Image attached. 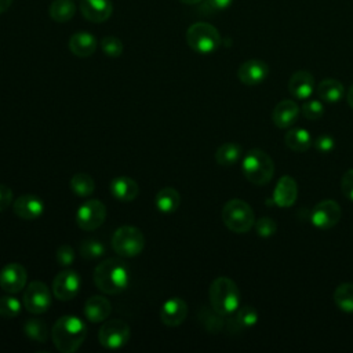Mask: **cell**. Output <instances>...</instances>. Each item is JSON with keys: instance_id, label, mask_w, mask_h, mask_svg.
Returning <instances> with one entry per match:
<instances>
[{"instance_id": "1", "label": "cell", "mask_w": 353, "mask_h": 353, "mask_svg": "<svg viewBox=\"0 0 353 353\" xmlns=\"http://www.w3.org/2000/svg\"><path fill=\"white\" fill-rule=\"evenodd\" d=\"M130 281V272L125 263L119 258H108L97 265L94 270V283L105 294L114 295L124 291Z\"/></svg>"}, {"instance_id": "42", "label": "cell", "mask_w": 353, "mask_h": 353, "mask_svg": "<svg viewBox=\"0 0 353 353\" xmlns=\"http://www.w3.org/2000/svg\"><path fill=\"white\" fill-rule=\"evenodd\" d=\"M233 0H205V7L211 11H222L230 7Z\"/></svg>"}, {"instance_id": "36", "label": "cell", "mask_w": 353, "mask_h": 353, "mask_svg": "<svg viewBox=\"0 0 353 353\" xmlns=\"http://www.w3.org/2000/svg\"><path fill=\"white\" fill-rule=\"evenodd\" d=\"M302 113L309 120H317L324 113L323 101L319 99H309L302 105Z\"/></svg>"}, {"instance_id": "10", "label": "cell", "mask_w": 353, "mask_h": 353, "mask_svg": "<svg viewBox=\"0 0 353 353\" xmlns=\"http://www.w3.org/2000/svg\"><path fill=\"white\" fill-rule=\"evenodd\" d=\"M23 306L33 314H41L51 306L50 288L43 281H32L23 292Z\"/></svg>"}, {"instance_id": "30", "label": "cell", "mask_w": 353, "mask_h": 353, "mask_svg": "<svg viewBox=\"0 0 353 353\" xmlns=\"http://www.w3.org/2000/svg\"><path fill=\"white\" fill-rule=\"evenodd\" d=\"M70 189L80 197H87L90 196L94 189H95V182L92 179L91 175L88 174H84V172H79V174H74L72 178H70Z\"/></svg>"}, {"instance_id": "29", "label": "cell", "mask_w": 353, "mask_h": 353, "mask_svg": "<svg viewBox=\"0 0 353 353\" xmlns=\"http://www.w3.org/2000/svg\"><path fill=\"white\" fill-rule=\"evenodd\" d=\"M335 305L345 313H353V283H342L334 291Z\"/></svg>"}, {"instance_id": "44", "label": "cell", "mask_w": 353, "mask_h": 353, "mask_svg": "<svg viewBox=\"0 0 353 353\" xmlns=\"http://www.w3.org/2000/svg\"><path fill=\"white\" fill-rule=\"evenodd\" d=\"M347 103H349V106L353 109V85L350 87V90H349V92H347Z\"/></svg>"}, {"instance_id": "2", "label": "cell", "mask_w": 353, "mask_h": 353, "mask_svg": "<svg viewBox=\"0 0 353 353\" xmlns=\"http://www.w3.org/2000/svg\"><path fill=\"white\" fill-rule=\"evenodd\" d=\"M87 335L85 324L76 316L59 317L51 330L55 347L62 353H73L84 342Z\"/></svg>"}, {"instance_id": "9", "label": "cell", "mask_w": 353, "mask_h": 353, "mask_svg": "<svg viewBox=\"0 0 353 353\" xmlns=\"http://www.w3.org/2000/svg\"><path fill=\"white\" fill-rule=\"evenodd\" d=\"M106 218V207L102 201L91 199L84 201L76 212V222L83 230H94L99 228Z\"/></svg>"}, {"instance_id": "28", "label": "cell", "mask_w": 353, "mask_h": 353, "mask_svg": "<svg viewBox=\"0 0 353 353\" xmlns=\"http://www.w3.org/2000/svg\"><path fill=\"white\" fill-rule=\"evenodd\" d=\"M76 4L72 0H54L50 4L48 15L55 22H68L74 17Z\"/></svg>"}, {"instance_id": "6", "label": "cell", "mask_w": 353, "mask_h": 353, "mask_svg": "<svg viewBox=\"0 0 353 353\" xmlns=\"http://www.w3.org/2000/svg\"><path fill=\"white\" fill-rule=\"evenodd\" d=\"M189 47L199 54H211L221 46V34L215 26L207 22H196L186 30Z\"/></svg>"}, {"instance_id": "33", "label": "cell", "mask_w": 353, "mask_h": 353, "mask_svg": "<svg viewBox=\"0 0 353 353\" xmlns=\"http://www.w3.org/2000/svg\"><path fill=\"white\" fill-rule=\"evenodd\" d=\"M106 248L99 240L88 239L80 244V254L85 259H97L105 254Z\"/></svg>"}, {"instance_id": "24", "label": "cell", "mask_w": 353, "mask_h": 353, "mask_svg": "<svg viewBox=\"0 0 353 353\" xmlns=\"http://www.w3.org/2000/svg\"><path fill=\"white\" fill-rule=\"evenodd\" d=\"M317 95L327 103L339 102L343 97V84L336 79H324L317 85Z\"/></svg>"}, {"instance_id": "12", "label": "cell", "mask_w": 353, "mask_h": 353, "mask_svg": "<svg viewBox=\"0 0 353 353\" xmlns=\"http://www.w3.org/2000/svg\"><path fill=\"white\" fill-rule=\"evenodd\" d=\"M80 276L72 270V269H65L61 270L52 281V292L54 296L59 301H70L73 299L79 290H80Z\"/></svg>"}, {"instance_id": "5", "label": "cell", "mask_w": 353, "mask_h": 353, "mask_svg": "<svg viewBox=\"0 0 353 353\" xmlns=\"http://www.w3.org/2000/svg\"><path fill=\"white\" fill-rule=\"evenodd\" d=\"M222 221L229 230L247 233L255 223V215L248 203L240 199H232L222 208Z\"/></svg>"}, {"instance_id": "20", "label": "cell", "mask_w": 353, "mask_h": 353, "mask_svg": "<svg viewBox=\"0 0 353 353\" xmlns=\"http://www.w3.org/2000/svg\"><path fill=\"white\" fill-rule=\"evenodd\" d=\"M288 91L296 99H307L314 91V77L307 70L295 72L288 80Z\"/></svg>"}, {"instance_id": "38", "label": "cell", "mask_w": 353, "mask_h": 353, "mask_svg": "<svg viewBox=\"0 0 353 353\" xmlns=\"http://www.w3.org/2000/svg\"><path fill=\"white\" fill-rule=\"evenodd\" d=\"M57 262L61 265V266H69L73 263L74 261V251L70 245L68 244H63L61 247H58L57 250Z\"/></svg>"}, {"instance_id": "23", "label": "cell", "mask_w": 353, "mask_h": 353, "mask_svg": "<svg viewBox=\"0 0 353 353\" xmlns=\"http://www.w3.org/2000/svg\"><path fill=\"white\" fill-rule=\"evenodd\" d=\"M110 192H112L113 197L120 201H132L138 196L139 188H138V183L132 178L120 175V176H116L112 179Z\"/></svg>"}, {"instance_id": "14", "label": "cell", "mask_w": 353, "mask_h": 353, "mask_svg": "<svg viewBox=\"0 0 353 353\" xmlns=\"http://www.w3.org/2000/svg\"><path fill=\"white\" fill-rule=\"evenodd\" d=\"M269 74V66L261 59H248L239 66L237 77L245 85H256Z\"/></svg>"}, {"instance_id": "11", "label": "cell", "mask_w": 353, "mask_h": 353, "mask_svg": "<svg viewBox=\"0 0 353 353\" xmlns=\"http://www.w3.org/2000/svg\"><path fill=\"white\" fill-rule=\"evenodd\" d=\"M341 218H342L341 205L331 199L317 203L310 212L312 223L316 228L323 230L334 228L341 221Z\"/></svg>"}, {"instance_id": "34", "label": "cell", "mask_w": 353, "mask_h": 353, "mask_svg": "<svg viewBox=\"0 0 353 353\" xmlns=\"http://www.w3.org/2000/svg\"><path fill=\"white\" fill-rule=\"evenodd\" d=\"M21 312V302L12 295L0 296V316L4 319H12Z\"/></svg>"}, {"instance_id": "45", "label": "cell", "mask_w": 353, "mask_h": 353, "mask_svg": "<svg viewBox=\"0 0 353 353\" xmlns=\"http://www.w3.org/2000/svg\"><path fill=\"white\" fill-rule=\"evenodd\" d=\"M181 3H183V4H189V6H193V4H197V3H200L201 0H179Z\"/></svg>"}, {"instance_id": "22", "label": "cell", "mask_w": 353, "mask_h": 353, "mask_svg": "<svg viewBox=\"0 0 353 353\" xmlns=\"http://www.w3.org/2000/svg\"><path fill=\"white\" fill-rule=\"evenodd\" d=\"M69 50L79 58H87L97 50V39L88 32H76L69 39Z\"/></svg>"}, {"instance_id": "25", "label": "cell", "mask_w": 353, "mask_h": 353, "mask_svg": "<svg viewBox=\"0 0 353 353\" xmlns=\"http://www.w3.org/2000/svg\"><path fill=\"white\" fill-rule=\"evenodd\" d=\"M154 203L160 212L171 214L178 210V207L181 204V196L174 188L165 186L157 192Z\"/></svg>"}, {"instance_id": "15", "label": "cell", "mask_w": 353, "mask_h": 353, "mask_svg": "<svg viewBox=\"0 0 353 353\" xmlns=\"http://www.w3.org/2000/svg\"><path fill=\"white\" fill-rule=\"evenodd\" d=\"M188 316V305L179 296L167 299L160 309V320L168 327H176L185 321Z\"/></svg>"}, {"instance_id": "21", "label": "cell", "mask_w": 353, "mask_h": 353, "mask_svg": "<svg viewBox=\"0 0 353 353\" xmlns=\"http://www.w3.org/2000/svg\"><path fill=\"white\" fill-rule=\"evenodd\" d=\"M83 310L87 320H90L91 323H101L109 317L112 312V305L106 298L95 295L85 301Z\"/></svg>"}, {"instance_id": "32", "label": "cell", "mask_w": 353, "mask_h": 353, "mask_svg": "<svg viewBox=\"0 0 353 353\" xmlns=\"http://www.w3.org/2000/svg\"><path fill=\"white\" fill-rule=\"evenodd\" d=\"M258 321V312L252 306H241L236 310L234 323L240 328H248L255 325Z\"/></svg>"}, {"instance_id": "17", "label": "cell", "mask_w": 353, "mask_h": 353, "mask_svg": "<svg viewBox=\"0 0 353 353\" xmlns=\"http://www.w3.org/2000/svg\"><path fill=\"white\" fill-rule=\"evenodd\" d=\"M81 15L94 23L105 22L113 12V4L110 0H81Z\"/></svg>"}, {"instance_id": "4", "label": "cell", "mask_w": 353, "mask_h": 353, "mask_svg": "<svg viewBox=\"0 0 353 353\" xmlns=\"http://www.w3.org/2000/svg\"><path fill=\"white\" fill-rule=\"evenodd\" d=\"M241 171L247 181L256 186H262L273 178L274 163L266 152L261 149H251L243 157Z\"/></svg>"}, {"instance_id": "31", "label": "cell", "mask_w": 353, "mask_h": 353, "mask_svg": "<svg viewBox=\"0 0 353 353\" xmlns=\"http://www.w3.org/2000/svg\"><path fill=\"white\" fill-rule=\"evenodd\" d=\"M25 335L36 342H46L48 338V328L43 320L29 319L23 324Z\"/></svg>"}, {"instance_id": "8", "label": "cell", "mask_w": 353, "mask_h": 353, "mask_svg": "<svg viewBox=\"0 0 353 353\" xmlns=\"http://www.w3.org/2000/svg\"><path fill=\"white\" fill-rule=\"evenodd\" d=\"M98 339L106 349H120L130 339V327L120 319L108 320L102 324L98 332Z\"/></svg>"}, {"instance_id": "43", "label": "cell", "mask_w": 353, "mask_h": 353, "mask_svg": "<svg viewBox=\"0 0 353 353\" xmlns=\"http://www.w3.org/2000/svg\"><path fill=\"white\" fill-rule=\"evenodd\" d=\"M11 3H12V0H0V14L7 11L11 6Z\"/></svg>"}, {"instance_id": "27", "label": "cell", "mask_w": 353, "mask_h": 353, "mask_svg": "<svg viewBox=\"0 0 353 353\" xmlns=\"http://www.w3.org/2000/svg\"><path fill=\"white\" fill-rule=\"evenodd\" d=\"M241 146L236 142H225L215 152V160L222 167H230L236 164L241 157Z\"/></svg>"}, {"instance_id": "40", "label": "cell", "mask_w": 353, "mask_h": 353, "mask_svg": "<svg viewBox=\"0 0 353 353\" xmlns=\"http://www.w3.org/2000/svg\"><path fill=\"white\" fill-rule=\"evenodd\" d=\"M334 138L330 135H320L316 141H314V148L317 152L320 153H328L334 149Z\"/></svg>"}, {"instance_id": "3", "label": "cell", "mask_w": 353, "mask_h": 353, "mask_svg": "<svg viewBox=\"0 0 353 353\" xmlns=\"http://www.w3.org/2000/svg\"><path fill=\"white\" fill-rule=\"evenodd\" d=\"M208 295L212 310L219 316L232 314L240 306V290L229 277H216L210 285Z\"/></svg>"}, {"instance_id": "16", "label": "cell", "mask_w": 353, "mask_h": 353, "mask_svg": "<svg viewBox=\"0 0 353 353\" xmlns=\"http://www.w3.org/2000/svg\"><path fill=\"white\" fill-rule=\"evenodd\" d=\"M12 210L21 219L33 221L43 214L44 203L34 194H22L12 203Z\"/></svg>"}, {"instance_id": "7", "label": "cell", "mask_w": 353, "mask_h": 353, "mask_svg": "<svg viewBox=\"0 0 353 353\" xmlns=\"http://www.w3.org/2000/svg\"><path fill=\"white\" fill-rule=\"evenodd\" d=\"M112 247L117 255L132 258L142 252L145 247V237L135 226H120L112 236Z\"/></svg>"}, {"instance_id": "35", "label": "cell", "mask_w": 353, "mask_h": 353, "mask_svg": "<svg viewBox=\"0 0 353 353\" xmlns=\"http://www.w3.org/2000/svg\"><path fill=\"white\" fill-rule=\"evenodd\" d=\"M101 50L110 58H117L123 54V43L116 36H106L101 40Z\"/></svg>"}, {"instance_id": "37", "label": "cell", "mask_w": 353, "mask_h": 353, "mask_svg": "<svg viewBox=\"0 0 353 353\" xmlns=\"http://www.w3.org/2000/svg\"><path fill=\"white\" fill-rule=\"evenodd\" d=\"M255 226V230L256 233L261 236V237H270L276 233L277 230V223L274 222V219L269 218V216H263L258 221H255L254 223Z\"/></svg>"}, {"instance_id": "41", "label": "cell", "mask_w": 353, "mask_h": 353, "mask_svg": "<svg viewBox=\"0 0 353 353\" xmlns=\"http://www.w3.org/2000/svg\"><path fill=\"white\" fill-rule=\"evenodd\" d=\"M12 201V190L6 186L0 185V212L4 211Z\"/></svg>"}, {"instance_id": "39", "label": "cell", "mask_w": 353, "mask_h": 353, "mask_svg": "<svg viewBox=\"0 0 353 353\" xmlns=\"http://www.w3.org/2000/svg\"><path fill=\"white\" fill-rule=\"evenodd\" d=\"M341 192L342 194L353 201V168L347 170L343 175H342V179H341Z\"/></svg>"}, {"instance_id": "19", "label": "cell", "mask_w": 353, "mask_h": 353, "mask_svg": "<svg viewBox=\"0 0 353 353\" xmlns=\"http://www.w3.org/2000/svg\"><path fill=\"white\" fill-rule=\"evenodd\" d=\"M299 106L292 99H281L273 109L272 120L279 128H288L298 120Z\"/></svg>"}, {"instance_id": "18", "label": "cell", "mask_w": 353, "mask_h": 353, "mask_svg": "<svg viewBox=\"0 0 353 353\" xmlns=\"http://www.w3.org/2000/svg\"><path fill=\"white\" fill-rule=\"evenodd\" d=\"M298 197V185L295 179L290 175H283L279 178L276 188L273 190V201L281 208L291 207Z\"/></svg>"}, {"instance_id": "13", "label": "cell", "mask_w": 353, "mask_h": 353, "mask_svg": "<svg viewBox=\"0 0 353 353\" xmlns=\"http://www.w3.org/2000/svg\"><path fill=\"white\" fill-rule=\"evenodd\" d=\"M28 273L21 263H7L0 270V287L10 294L19 292L26 285Z\"/></svg>"}, {"instance_id": "26", "label": "cell", "mask_w": 353, "mask_h": 353, "mask_svg": "<svg viewBox=\"0 0 353 353\" xmlns=\"http://www.w3.org/2000/svg\"><path fill=\"white\" fill-rule=\"evenodd\" d=\"M284 143L294 152H306L312 146V137L305 128H291L284 135Z\"/></svg>"}]
</instances>
